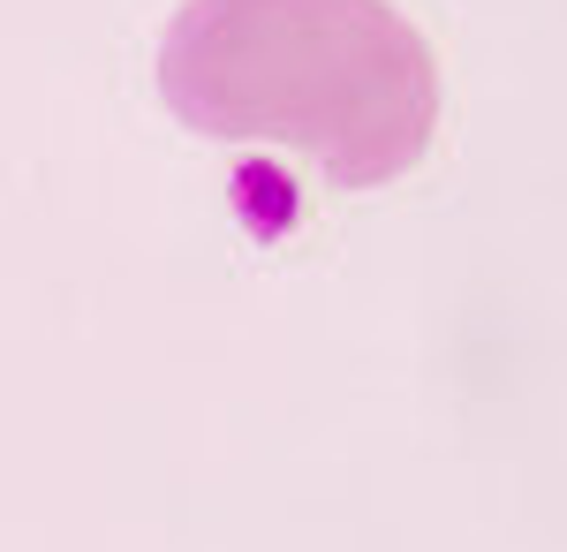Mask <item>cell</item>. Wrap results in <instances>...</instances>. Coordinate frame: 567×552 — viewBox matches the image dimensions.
<instances>
[{
  "label": "cell",
  "instance_id": "1",
  "mask_svg": "<svg viewBox=\"0 0 567 552\" xmlns=\"http://www.w3.org/2000/svg\"><path fill=\"white\" fill-rule=\"evenodd\" d=\"M159 99L213 144H272L333 190H386L439 136V53L393 0H182Z\"/></svg>",
  "mask_w": 567,
  "mask_h": 552
}]
</instances>
